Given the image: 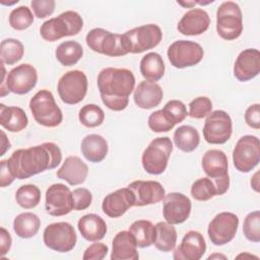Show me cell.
<instances>
[{
	"label": "cell",
	"instance_id": "cell-1",
	"mask_svg": "<svg viewBox=\"0 0 260 260\" xmlns=\"http://www.w3.org/2000/svg\"><path fill=\"white\" fill-rule=\"evenodd\" d=\"M15 179H28L47 170L55 169L62 160L60 147L54 142H44L12 152L6 159Z\"/></svg>",
	"mask_w": 260,
	"mask_h": 260
},
{
	"label": "cell",
	"instance_id": "cell-2",
	"mask_svg": "<svg viewBox=\"0 0 260 260\" xmlns=\"http://www.w3.org/2000/svg\"><path fill=\"white\" fill-rule=\"evenodd\" d=\"M135 86L133 72L126 68L108 67L98 75V88L104 105L112 111H123Z\"/></svg>",
	"mask_w": 260,
	"mask_h": 260
},
{
	"label": "cell",
	"instance_id": "cell-3",
	"mask_svg": "<svg viewBox=\"0 0 260 260\" xmlns=\"http://www.w3.org/2000/svg\"><path fill=\"white\" fill-rule=\"evenodd\" d=\"M83 26L82 17L76 11L68 10L57 17L46 20L40 28V34L45 41L55 42L64 37L77 35Z\"/></svg>",
	"mask_w": 260,
	"mask_h": 260
},
{
	"label": "cell",
	"instance_id": "cell-4",
	"mask_svg": "<svg viewBox=\"0 0 260 260\" xmlns=\"http://www.w3.org/2000/svg\"><path fill=\"white\" fill-rule=\"evenodd\" d=\"M29 110L35 121L45 127H57L63 120L62 111L57 106L53 93L48 89L39 90L30 99Z\"/></svg>",
	"mask_w": 260,
	"mask_h": 260
},
{
	"label": "cell",
	"instance_id": "cell-5",
	"mask_svg": "<svg viewBox=\"0 0 260 260\" xmlns=\"http://www.w3.org/2000/svg\"><path fill=\"white\" fill-rule=\"evenodd\" d=\"M85 42L92 51L109 57H120L129 53L123 34H113L105 28L96 27L89 30Z\"/></svg>",
	"mask_w": 260,
	"mask_h": 260
},
{
	"label": "cell",
	"instance_id": "cell-6",
	"mask_svg": "<svg viewBox=\"0 0 260 260\" xmlns=\"http://www.w3.org/2000/svg\"><path fill=\"white\" fill-rule=\"evenodd\" d=\"M216 31L226 41L238 39L243 32V14L234 1L222 2L216 10Z\"/></svg>",
	"mask_w": 260,
	"mask_h": 260
},
{
	"label": "cell",
	"instance_id": "cell-7",
	"mask_svg": "<svg viewBox=\"0 0 260 260\" xmlns=\"http://www.w3.org/2000/svg\"><path fill=\"white\" fill-rule=\"evenodd\" d=\"M202 169L213 182L217 195H223L230 187L226 154L219 149H209L202 157Z\"/></svg>",
	"mask_w": 260,
	"mask_h": 260
},
{
	"label": "cell",
	"instance_id": "cell-8",
	"mask_svg": "<svg viewBox=\"0 0 260 260\" xmlns=\"http://www.w3.org/2000/svg\"><path fill=\"white\" fill-rule=\"evenodd\" d=\"M173 151V142L170 137H156L144 149L141 162L144 171L150 175L162 174L168 166Z\"/></svg>",
	"mask_w": 260,
	"mask_h": 260
},
{
	"label": "cell",
	"instance_id": "cell-9",
	"mask_svg": "<svg viewBox=\"0 0 260 260\" xmlns=\"http://www.w3.org/2000/svg\"><path fill=\"white\" fill-rule=\"evenodd\" d=\"M129 53L139 54L155 48L161 41L162 31L154 23L134 27L123 34Z\"/></svg>",
	"mask_w": 260,
	"mask_h": 260
},
{
	"label": "cell",
	"instance_id": "cell-10",
	"mask_svg": "<svg viewBox=\"0 0 260 260\" xmlns=\"http://www.w3.org/2000/svg\"><path fill=\"white\" fill-rule=\"evenodd\" d=\"M43 240L49 249L59 253H66L75 247L77 236L72 224L59 221L46 226L43 233Z\"/></svg>",
	"mask_w": 260,
	"mask_h": 260
},
{
	"label": "cell",
	"instance_id": "cell-11",
	"mask_svg": "<svg viewBox=\"0 0 260 260\" xmlns=\"http://www.w3.org/2000/svg\"><path fill=\"white\" fill-rule=\"evenodd\" d=\"M235 168L241 173H249L260 161V141L257 136L244 135L233 150Z\"/></svg>",
	"mask_w": 260,
	"mask_h": 260
},
{
	"label": "cell",
	"instance_id": "cell-12",
	"mask_svg": "<svg viewBox=\"0 0 260 260\" xmlns=\"http://www.w3.org/2000/svg\"><path fill=\"white\" fill-rule=\"evenodd\" d=\"M57 89L63 103L76 105L84 99L87 92V77L83 71L70 70L61 76Z\"/></svg>",
	"mask_w": 260,
	"mask_h": 260
},
{
	"label": "cell",
	"instance_id": "cell-13",
	"mask_svg": "<svg viewBox=\"0 0 260 260\" xmlns=\"http://www.w3.org/2000/svg\"><path fill=\"white\" fill-rule=\"evenodd\" d=\"M38 82V72L36 68L27 63L20 64L12 68L6 76L5 82L1 83V96L4 94V89L8 92L16 94L28 93Z\"/></svg>",
	"mask_w": 260,
	"mask_h": 260
},
{
	"label": "cell",
	"instance_id": "cell-14",
	"mask_svg": "<svg viewBox=\"0 0 260 260\" xmlns=\"http://www.w3.org/2000/svg\"><path fill=\"white\" fill-rule=\"evenodd\" d=\"M167 55L171 65L183 69L197 65L202 60L204 51L196 42L180 40L171 44Z\"/></svg>",
	"mask_w": 260,
	"mask_h": 260
},
{
	"label": "cell",
	"instance_id": "cell-15",
	"mask_svg": "<svg viewBox=\"0 0 260 260\" xmlns=\"http://www.w3.org/2000/svg\"><path fill=\"white\" fill-rule=\"evenodd\" d=\"M233 123L230 115L221 110L211 112L203 126V137L210 144H223L232 136Z\"/></svg>",
	"mask_w": 260,
	"mask_h": 260
},
{
	"label": "cell",
	"instance_id": "cell-16",
	"mask_svg": "<svg viewBox=\"0 0 260 260\" xmlns=\"http://www.w3.org/2000/svg\"><path fill=\"white\" fill-rule=\"evenodd\" d=\"M239 226V217L233 212L216 214L208 224L207 234L211 243L222 246L230 243L236 236Z\"/></svg>",
	"mask_w": 260,
	"mask_h": 260
},
{
	"label": "cell",
	"instance_id": "cell-17",
	"mask_svg": "<svg viewBox=\"0 0 260 260\" xmlns=\"http://www.w3.org/2000/svg\"><path fill=\"white\" fill-rule=\"evenodd\" d=\"M45 207L52 216H63L73 209L72 192L64 184L51 185L46 191Z\"/></svg>",
	"mask_w": 260,
	"mask_h": 260
},
{
	"label": "cell",
	"instance_id": "cell-18",
	"mask_svg": "<svg viewBox=\"0 0 260 260\" xmlns=\"http://www.w3.org/2000/svg\"><path fill=\"white\" fill-rule=\"evenodd\" d=\"M191 206V201L186 195L179 192H171L164 198V217L170 224H180L189 217Z\"/></svg>",
	"mask_w": 260,
	"mask_h": 260
},
{
	"label": "cell",
	"instance_id": "cell-19",
	"mask_svg": "<svg viewBox=\"0 0 260 260\" xmlns=\"http://www.w3.org/2000/svg\"><path fill=\"white\" fill-rule=\"evenodd\" d=\"M134 196V206H145L156 204L166 196L162 185L157 181L137 180L128 185Z\"/></svg>",
	"mask_w": 260,
	"mask_h": 260
},
{
	"label": "cell",
	"instance_id": "cell-20",
	"mask_svg": "<svg viewBox=\"0 0 260 260\" xmlns=\"http://www.w3.org/2000/svg\"><path fill=\"white\" fill-rule=\"evenodd\" d=\"M260 72V52L257 49L242 51L234 65V76L242 82L255 78Z\"/></svg>",
	"mask_w": 260,
	"mask_h": 260
},
{
	"label": "cell",
	"instance_id": "cell-21",
	"mask_svg": "<svg viewBox=\"0 0 260 260\" xmlns=\"http://www.w3.org/2000/svg\"><path fill=\"white\" fill-rule=\"evenodd\" d=\"M206 251V243L201 233L189 231L174 252L176 260H199Z\"/></svg>",
	"mask_w": 260,
	"mask_h": 260
},
{
	"label": "cell",
	"instance_id": "cell-22",
	"mask_svg": "<svg viewBox=\"0 0 260 260\" xmlns=\"http://www.w3.org/2000/svg\"><path fill=\"white\" fill-rule=\"evenodd\" d=\"M132 206H134V196L128 187L108 194L102 203L104 213L112 218L122 216Z\"/></svg>",
	"mask_w": 260,
	"mask_h": 260
},
{
	"label": "cell",
	"instance_id": "cell-23",
	"mask_svg": "<svg viewBox=\"0 0 260 260\" xmlns=\"http://www.w3.org/2000/svg\"><path fill=\"white\" fill-rule=\"evenodd\" d=\"M209 24L208 13L201 8H194L182 16L177 28L184 36H199L208 29Z\"/></svg>",
	"mask_w": 260,
	"mask_h": 260
},
{
	"label": "cell",
	"instance_id": "cell-24",
	"mask_svg": "<svg viewBox=\"0 0 260 260\" xmlns=\"http://www.w3.org/2000/svg\"><path fill=\"white\" fill-rule=\"evenodd\" d=\"M88 174L87 165L78 156L70 155L65 158L56 175L59 179L66 181L71 186L82 184Z\"/></svg>",
	"mask_w": 260,
	"mask_h": 260
},
{
	"label": "cell",
	"instance_id": "cell-25",
	"mask_svg": "<svg viewBox=\"0 0 260 260\" xmlns=\"http://www.w3.org/2000/svg\"><path fill=\"white\" fill-rule=\"evenodd\" d=\"M164 96V91L159 84L143 80L138 83L134 90L133 99L138 108L149 110L157 107Z\"/></svg>",
	"mask_w": 260,
	"mask_h": 260
},
{
	"label": "cell",
	"instance_id": "cell-26",
	"mask_svg": "<svg viewBox=\"0 0 260 260\" xmlns=\"http://www.w3.org/2000/svg\"><path fill=\"white\" fill-rule=\"evenodd\" d=\"M112 244V260H137L139 258L136 241L129 231L119 232Z\"/></svg>",
	"mask_w": 260,
	"mask_h": 260
},
{
	"label": "cell",
	"instance_id": "cell-27",
	"mask_svg": "<svg viewBox=\"0 0 260 260\" xmlns=\"http://www.w3.org/2000/svg\"><path fill=\"white\" fill-rule=\"evenodd\" d=\"M77 228L82 238L90 242L100 241L107 234L106 221L95 213L81 216L77 222Z\"/></svg>",
	"mask_w": 260,
	"mask_h": 260
},
{
	"label": "cell",
	"instance_id": "cell-28",
	"mask_svg": "<svg viewBox=\"0 0 260 260\" xmlns=\"http://www.w3.org/2000/svg\"><path fill=\"white\" fill-rule=\"evenodd\" d=\"M83 156L90 162H101L108 154V142L99 134L86 135L80 145Z\"/></svg>",
	"mask_w": 260,
	"mask_h": 260
},
{
	"label": "cell",
	"instance_id": "cell-29",
	"mask_svg": "<svg viewBox=\"0 0 260 260\" xmlns=\"http://www.w3.org/2000/svg\"><path fill=\"white\" fill-rule=\"evenodd\" d=\"M0 124L10 132H20L26 128L28 119L21 108L0 104Z\"/></svg>",
	"mask_w": 260,
	"mask_h": 260
},
{
	"label": "cell",
	"instance_id": "cell-30",
	"mask_svg": "<svg viewBox=\"0 0 260 260\" xmlns=\"http://www.w3.org/2000/svg\"><path fill=\"white\" fill-rule=\"evenodd\" d=\"M165 70L166 66L164 60L158 53H147L142 57L140 61V72L147 81H158L162 78Z\"/></svg>",
	"mask_w": 260,
	"mask_h": 260
},
{
	"label": "cell",
	"instance_id": "cell-31",
	"mask_svg": "<svg viewBox=\"0 0 260 260\" xmlns=\"http://www.w3.org/2000/svg\"><path fill=\"white\" fill-rule=\"evenodd\" d=\"M41 226L39 216L32 212H22L13 220V230L21 239H29L35 237Z\"/></svg>",
	"mask_w": 260,
	"mask_h": 260
},
{
	"label": "cell",
	"instance_id": "cell-32",
	"mask_svg": "<svg viewBox=\"0 0 260 260\" xmlns=\"http://www.w3.org/2000/svg\"><path fill=\"white\" fill-rule=\"evenodd\" d=\"M174 142L180 150L184 152H192L199 145L200 136L196 128L190 125H183L175 130Z\"/></svg>",
	"mask_w": 260,
	"mask_h": 260
},
{
	"label": "cell",
	"instance_id": "cell-33",
	"mask_svg": "<svg viewBox=\"0 0 260 260\" xmlns=\"http://www.w3.org/2000/svg\"><path fill=\"white\" fill-rule=\"evenodd\" d=\"M129 232L136 241L138 248H147L153 245L155 240V225L149 220L139 219L129 226Z\"/></svg>",
	"mask_w": 260,
	"mask_h": 260
},
{
	"label": "cell",
	"instance_id": "cell-34",
	"mask_svg": "<svg viewBox=\"0 0 260 260\" xmlns=\"http://www.w3.org/2000/svg\"><path fill=\"white\" fill-rule=\"evenodd\" d=\"M177 243V231L173 224L159 221L155 224V240L153 245L161 252H171Z\"/></svg>",
	"mask_w": 260,
	"mask_h": 260
},
{
	"label": "cell",
	"instance_id": "cell-35",
	"mask_svg": "<svg viewBox=\"0 0 260 260\" xmlns=\"http://www.w3.org/2000/svg\"><path fill=\"white\" fill-rule=\"evenodd\" d=\"M83 49L79 43L76 41H65L61 43L56 51V59L63 66L75 65L82 57Z\"/></svg>",
	"mask_w": 260,
	"mask_h": 260
},
{
	"label": "cell",
	"instance_id": "cell-36",
	"mask_svg": "<svg viewBox=\"0 0 260 260\" xmlns=\"http://www.w3.org/2000/svg\"><path fill=\"white\" fill-rule=\"evenodd\" d=\"M24 54V48L22 43L16 39H5L0 45V57L1 62L7 65H13L17 63Z\"/></svg>",
	"mask_w": 260,
	"mask_h": 260
},
{
	"label": "cell",
	"instance_id": "cell-37",
	"mask_svg": "<svg viewBox=\"0 0 260 260\" xmlns=\"http://www.w3.org/2000/svg\"><path fill=\"white\" fill-rule=\"evenodd\" d=\"M17 204L24 209L35 208L41 201V190L32 184H26L19 187L15 193Z\"/></svg>",
	"mask_w": 260,
	"mask_h": 260
},
{
	"label": "cell",
	"instance_id": "cell-38",
	"mask_svg": "<svg viewBox=\"0 0 260 260\" xmlns=\"http://www.w3.org/2000/svg\"><path fill=\"white\" fill-rule=\"evenodd\" d=\"M78 119L83 126L87 128H94L103 124L105 120V113L101 107L94 104H88L79 110Z\"/></svg>",
	"mask_w": 260,
	"mask_h": 260
},
{
	"label": "cell",
	"instance_id": "cell-39",
	"mask_svg": "<svg viewBox=\"0 0 260 260\" xmlns=\"http://www.w3.org/2000/svg\"><path fill=\"white\" fill-rule=\"evenodd\" d=\"M9 24L13 29L24 30L28 28L34 22V15L30 9L25 6H19L14 8L9 14Z\"/></svg>",
	"mask_w": 260,
	"mask_h": 260
},
{
	"label": "cell",
	"instance_id": "cell-40",
	"mask_svg": "<svg viewBox=\"0 0 260 260\" xmlns=\"http://www.w3.org/2000/svg\"><path fill=\"white\" fill-rule=\"evenodd\" d=\"M191 195L195 200L207 201L217 195L213 182L207 178L196 180L191 186Z\"/></svg>",
	"mask_w": 260,
	"mask_h": 260
},
{
	"label": "cell",
	"instance_id": "cell-41",
	"mask_svg": "<svg viewBox=\"0 0 260 260\" xmlns=\"http://www.w3.org/2000/svg\"><path fill=\"white\" fill-rule=\"evenodd\" d=\"M243 233L246 239L253 243L260 242V211L255 210L247 214L243 223Z\"/></svg>",
	"mask_w": 260,
	"mask_h": 260
},
{
	"label": "cell",
	"instance_id": "cell-42",
	"mask_svg": "<svg viewBox=\"0 0 260 260\" xmlns=\"http://www.w3.org/2000/svg\"><path fill=\"white\" fill-rule=\"evenodd\" d=\"M147 124L150 130L156 133L168 132L176 125L173 119L162 109L151 113L148 117Z\"/></svg>",
	"mask_w": 260,
	"mask_h": 260
},
{
	"label": "cell",
	"instance_id": "cell-43",
	"mask_svg": "<svg viewBox=\"0 0 260 260\" xmlns=\"http://www.w3.org/2000/svg\"><path fill=\"white\" fill-rule=\"evenodd\" d=\"M212 111V102L207 96H198L190 102L188 115L194 119L207 117Z\"/></svg>",
	"mask_w": 260,
	"mask_h": 260
},
{
	"label": "cell",
	"instance_id": "cell-44",
	"mask_svg": "<svg viewBox=\"0 0 260 260\" xmlns=\"http://www.w3.org/2000/svg\"><path fill=\"white\" fill-rule=\"evenodd\" d=\"M162 110L173 119L176 124L183 122L188 115L185 104L179 100L169 101Z\"/></svg>",
	"mask_w": 260,
	"mask_h": 260
},
{
	"label": "cell",
	"instance_id": "cell-45",
	"mask_svg": "<svg viewBox=\"0 0 260 260\" xmlns=\"http://www.w3.org/2000/svg\"><path fill=\"white\" fill-rule=\"evenodd\" d=\"M73 209L84 210L88 208L92 202V194L86 188H77L72 192Z\"/></svg>",
	"mask_w": 260,
	"mask_h": 260
},
{
	"label": "cell",
	"instance_id": "cell-46",
	"mask_svg": "<svg viewBox=\"0 0 260 260\" xmlns=\"http://www.w3.org/2000/svg\"><path fill=\"white\" fill-rule=\"evenodd\" d=\"M54 0H32L30 6L35 15L38 18H46L50 16L55 10Z\"/></svg>",
	"mask_w": 260,
	"mask_h": 260
},
{
	"label": "cell",
	"instance_id": "cell-47",
	"mask_svg": "<svg viewBox=\"0 0 260 260\" xmlns=\"http://www.w3.org/2000/svg\"><path fill=\"white\" fill-rule=\"evenodd\" d=\"M109 252V248L104 243H93L83 253V260H102Z\"/></svg>",
	"mask_w": 260,
	"mask_h": 260
},
{
	"label": "cell",
	"instance_id": "cell-48",
	"mask_svg": "<svg viewBox=\"0 0 260 260\" xmlns=\"http://www.w3.org/2000/svg\"><path fill=\"white\" fill-rule=\"evenodd\" d=\"M245 121L248 126L254 129L260 128V105L254 104L247 108L245 112Z\"/></svg>",
	"mask_w": 260,
	"mask_h": 260
},
{
	"label": "cell",
	"instance_id": "cell-49",
	"mask_svg": "<svg viewBox=\"0 0 260 260\" xmlns=\"http://www.w3.org/2000/svg\"><path fill=\"white\" fill-rule=\"evenodd\" d=\"M14 176L12 175L11 171L8 168L7 160H1V171H0V186L2 188L9 186L14 181Z\"/></svg>",
	"mask_w": 260,
	"mask_h": 260
},
{
	"label": "cell",
	"instance_id": "cell-50",
	"mask_svg": "<svg viewBox=\"0 0 260 260\" xmlns=\"http://www.w3.org/2000/svg\"><path fill=\"white\" fill-rule=\"evenodd\" d=\"M12 243V239L10 234L6 231L5 228H1V234H0V255L3 257L7 252L10 250Z\"/></svg>",
	"mask_w": 260,
	"mask_h": 260
},
{
	"label": "cell",
	"instance_id": "cell-51",
	"mask_svg": "<svg viewBox=\"0 0 260 260\" xmlns=\"http://www.w3.org/2000/svg\"><path fill=\"white\" fill-rule=\"evenodd\" d=\"M1 152L0 155H3L9 148H10V142L6 137V134L4 131H1Z\"/></svg>",
	"mask_w": 260,
	"mask_h": 260
},
{
	"label": "cell",
	"instance_id": "cell-52",
	"mask_svg": "<svg viewBox=\"0 0 260 260\" xmlns=\"http://www.w3.org/2000/svg\"><path fill=\"white\" fill-rule=\"evenodd\" d=\"M259 172H256L255 175L253 176V178L251 179V186L252 188L256 191V192H259Z\"/></svg>",
	"mask_w": 260,
	"mask_h": 260
},
{
	"label": "cell",
	"instance_id": "cell-53",
	"mask_svg": "<svg viewBox=\"0 0 260 260\" xmlns=\"http://www.w3.org/2000/svg\"><path fill=\"white\" fill-rule=\"evenodd\" d=\"M177 3H178L179 5L184 6V7H193L194 5H196V4H197V2H195V1H191V2H182V1H177Z\"/></svg>",
	"mask_w": 260,
	"mask_h": 260
},
{
	"label": "cell",
	"instance_id": "cell-54",
	"mask_svg": "<svg viewBox=\"0 0 260 260\" xmlns=\"http://www.w3.org/2000/svg\"><path fill=\"white\" fill-rule=\"evenodd\" d=\"M213 257H222V258H224V259H225V257H224V256H222V255H213V256H209V257H208V259H211V258H213Z\"/></svg>",
	"mask_w": 260,
	"mask_h": 260
}]
</instances>
